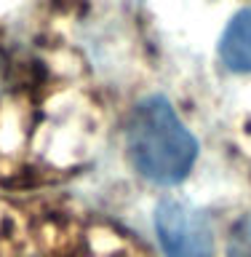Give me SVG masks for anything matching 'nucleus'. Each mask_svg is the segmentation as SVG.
<instances>
[{"instance_id":"nucleus-1","label":"nucleus","mask_w":251,"mask_h":257,"mask_svg":"<svg viewBox=\"0 0 251 257\" xmlns=\"http://www.w3.org/2000/svg\"><path fill=\"white\" fill-rule=\"evenodd\" d=\"M131 164L158 185H176L190 174L198 142L166 96H147L134 107L126 126Z\"/></svg>"},{"instance_id":"nucleus-2","label":"nucleus","mask_w":251,"mask_h":257,"mask_svg":"<svg viewBox=\"0 0 251 257\" xmlns=\"http://www.w3.org/2000/svg\"><path fill=\"white\" fill-rule=\"evenodd\" d=\"M155 230L168 257H211L214 230L206 214L184 201H163L155 212Z\"/></svg>"},{"instance_id":"nucleus-3","label":"nucleus","mask_w":251,"mask_h":257,"mask_svg":"<svg viewBox=\"0 0 251 257\" xmlns=\"http://www.w3.org/2000/svg\"><path fill=\"white\" fill-rule=\"evenodd\" d=\"M222 62L235 72H251V8L232 16L219 43Z\"/></svg>"},{"instance_id":"nucleus-4","label":"nucleus","mask_w":251,"mask_h":257,"mask_svg":"<svg viewBox=\"0 0 251 257\" xmlns=\"http://www.w3.org/2000/svg\"><path fill=\"white\" fill-rule=\"evenodd\" d=\"M227 257H251V217L240 220L230 236Z\"/></svg>"}]
</instances>
